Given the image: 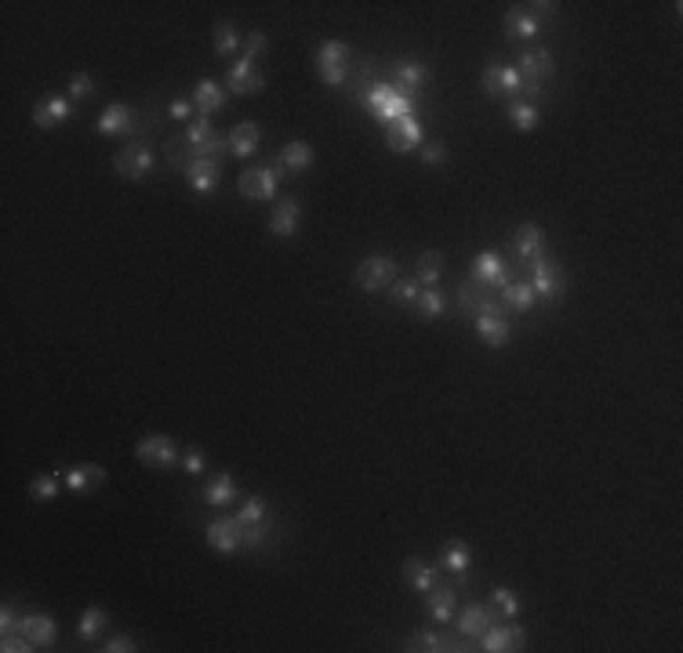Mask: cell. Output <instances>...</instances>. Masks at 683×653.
<instances>
[{"instance_id": "2", "label": "cell", "mask_w": 683, "mask_h": 653, "mask_svg": "<svg viewBox=\"0 0 683 653\" xmlns=\"http://www.w3.org/2000/svg\"><path fill=\"white\" fill-rule=\"evenodd\" d=\"M517 73H520V91L531 102H538V95L545 91V80L556 73V62H553V55L545 48H531V52L520 55V70Z\"/></svg>"}, {"instance_id": "10", "label": "cell", "mask_w": 683, "mask_h": 653, "mask_svg": "<svg viewBox=\"0 0 683 653\" xmlns=\"http://www.w3.org/2000/svg\"><path fill=\"white\" fill-rule=\"evenodd\" d=\"M473 283H480L488 290H502V287L513 283V276H509V265L495 251H480L473 258Z\"/></svg>"}, {"instance_id": "53", "label": "cell", "mask_w": 683, "mask_h": 653, "mask_svg": "<svg viewBox=\"0 0 683 653\" xmlns=\"http://www.w3.org/2000/svg\"><path fill=\"white\" fill-rule=\"evenodd\" d=\"M182 468H185L189 476H200V472L207 468V458H204L200 450H189V454H182Z\"/></svg>"}, {"instance_id": "39", "label": "cell", "mask_w": 683, "mask_h": 653, "mask_svg": "<svg viewBox=\"0 0 683 653\" xmlns=\"http://www.w3.org/2000/svg\"><path fill=\"white\" fill-rule=\"evenodd\" d=\"M440 276H443V254H440V251L418 254V261H414V279H418L422 287H432Z\"/></svg>"}, {"instance_id": "22", "label": "cell", "mask_w": 683, "mask_h": 653, "mask_svg": "<svg viewBox=\"0 0 683 653\" xmlns=\"http://www.w3.org/2000/svg\"><path fill=\"white\" fill-rule=\"evenodd\" d=\"M218 178H222V167L218 160H207V156H196L189 167H185V182L196 196H211L218 189Z\"/></svg>"}, {"instance_id": "21", "label": "cell", "mask_w": 683, "mask_h": 653, "mask_svg": "<svg viewBox=\"0 0 683 653\" xmlns=\"http://www.w3.org/2000/svg\"><path fill=\"white\" fill-rule=\"evenodd\" d=\"M135 109L128 106V102H113V106H106L102 109V117H99V124H95V131L99 135H135Z\"/></svg>"}, {"instance_id": "30", "label": "cell", "mask_w": 683, "mask_h": 653, "mask_svg": "<svg viewBox=\"0 0 683 653\" xmlns=\"http://www.w3.org/2000/svg\"><path fill=\"white\" fill-rule=\"evenodd\" d=\"M400 577H403V584H407V588H414V591H422V595H425V591H432V588H436V577H440V573H436V566H429L425 559L411 555V559L403 563Z\"/></svg>"}, {"instance_id": "46", "label": "cell", "mask_w": 683, "mask_h": 653, "mask_svg": "<svg viewBox=\"0 0 683 653\" xmlns=\"http://www.w3.org/2000/svg\"><path fill=\"white\" fill-rule=\"evenodd\" d=\"M91 95H95L91 73H73V77H70V99H73V102H88Z\"/></svg>"}, {"instance_id": "34", "label": "cell", "mask_w": 683, "mask_h": 653, "mask_svg": "<svg viewBox=\"0 0 683 653\" xmlns=\"http://www.w3.org/2000/svg\"><path fill=\"white\" fill-rule=\"evenodd\" d=\"M538 120H542V109H538V102H524V99H513L509 102V124L517 128V131H524V135H531L535 128H538Z\"/></svg>"}, {"instance_id": "8", "label": "cell", "mask_w": 683, "mask_h": 653, "mask_svg": "<svg viewBox=\"0 0 683 653\" xmlns=\"http://www.w3.org/2000/svg\"><path fill=\"white\" fill-rule=\"evenodd\" d=\"M113 167H117V175H124V178H131V182H142V178L153 175L157 153H153L149 146H128V149H120V153L113 156Z\"/></svg>"}, {"instance_id": "31", "label": "cell", "mask_w": 683, "mask_h": 653, "mask_svg": "<svg viewBox=\"0 0 683 653\" xmlns=\"http://www.w3.org/2000/svg\"><path fill=\"white\" fill-rule=\"evenodd\" d=\"M470 566H473V552H470L466 541H447V544L440 548V570H447V573H454V577H466Z\"/></svg>"}, {"instance_id": "32", "label": "cell", "mask_w": 683, "mask_h": 653, "mask_svg": "<svg viewBox=\"0 0 683 653\" xmlns=\"http://www.w3.org/2000/svg\"><path fill=\"white\" fill-rule=\"evenodd\" d=\"M23 635L33 642V646H52L59 639V624L48 617V613H26L23 617Z\"/></svg>"}, {"instance_id": "11", "label": "cell", "mask_w": 683, "mask_h": 653, "mask_svg": "<svg viewBox=\"0 0 683 653\" xmlns=\"http://www.w3.org/2000/svg\"><path fill=\"white\" fill-rule=\"evenodd\" d=\"M135 458L146 465V468H171L178 461V447L171 436H146L135 443Z\"/></svg>"}, {"instance_id": "25", "label": "cell", "mask_w": 683, "mask_h": 653, "mask_svg": "<svg viewBox=\"0 0 683 653\" xmlns=\"http://www.w3.org/2000/svg\"><path fill=\"white\" fill-rule=\"evenodd\" d=\"M313 160H317V153L309 142H288L277 156V167H280V175H306L313 167Z\"/></svg>"}, {"instance_id": "7", "label": "cell", "mask_w": 683, "mask_h": 653, "mask_svg": "<svg viewBox=\"0 0 683 653\" xmlns=\"http://www.w3.org/2000/svg\"><path fill=\"white\" fill-rule=\"evenodd\" d=\"M531 290L538 294V298H545V301H560L564 298V290H567V272L556 265V261H549V258H542V261H535L531 265Z\"/></svg>"}, {"instance_id": "41", "label": "cell", "mask_w": 683, "mask_h": 653, "mask_svg": "<svg viewBox=\"0 0 683 653\" xmlns=\"http://www.w3.org/2000/svg\"><path fill=\"white\" fill-rule=\"evenodd\" d=\"M403 649H407V653H440V649H443V635H436V631H429V628H418V631L403 642Z\"/></svg>"}, {"instance_id": "49", "label": "cell", "mask_w": 683, "mask_h": 653, "mask_svg": "<svg viewBox=\"0 0 683 653\" xmlns=\"http://www.w3.org/2000/svg\"><path fill=\"white\" fill-rule=\"evenodd\" d=\"M0 649H5V653H30V649H37L23 631H8L5 639H0Z\"/></svg>"}, {"instance_id": "28", "label": "cell", "mask_w": 683, "mask_h": 653, "mask_svg": "<svg viewBox=\"0 0 683 653\" xmlns=\"http://www.w3.org/2000/svg\"><path fill=\"white\" fill-rule=\"evenodd\" d=\"M491 624H495V610L484 606V602H470V606L459 613V631H462L466 639H477V642H480V635H484Z\"/></svg>"}, {"instance_id": "16", "label": "cell", "mask_w": 683, "mask_h": 653, "mask_svg": "<svg viewBox=\"0 0 683 653\" xmlns=\"http://www.w3.org/2000/svg\"><path fill=\"white\" fill-rule=\"evenodd\" d=\"M527 631L520 624H491L480 635V649L484 653H509V649H524Z\"/></svg>"}, {"instance_id": "50", "label": "cell", "mask_w": 683, "mask_h": 653, "mask_svg": "<svg viewBox=\"0 0 683 653\" xmlns=\"http://www.w3.org/2000/svg\"><path fill=\"white\" fill-rule=\"evenodd\" d=\"M193 109H196L193 99H175V102L167 106V117L178 120V124H189V120H193Z\"/></svg>"}, {"instance_id": "40", "label": "cell", "mask_w": 683, "mask_h": 653, "mask_svg": "<svg viewBox=\"0 0 683 653\" xmlns=\"http://www.w3.org/2000/svg\"><path fill=\"white\" fill-rule=\"evenodd\" d=\"M211 37H214V55H218V59L233 55V52L241 48V37H237V26H233V23H214Z\"/></svg>"}, {"instance_id": "26", "label": "cell", "mask_w": 683, "mask_h": 653, "mask_svg": "<svg viewBox=\"0 0 683 653\" xmlns=\"http://www.w3.org/2000/svg\"><path fill=\"white\" fill-rule=\"evenodd\" d=\"M477 338L488 349H506L513 338V326L506 316H477Z\"/></svg>"}, {"instance_id": "38", "label": "cell", "mask_w": 683, "mask_h": 653, "mask_svg": "<svg viewBox=\"0 0 683 653\" xmlns=\"http://www.w3.org/2000/svg\"><path fill=\"white\" fill-rule=\"evenodd\" d=\"M109 624V610L106 606H88L84 613H81V624H77V635L84 639V642H95L99 635H102V628Z\"/></svg>"}, {"instance_id": "45", "label": "cell", "mask_w": 683, "mask_h": 653, "mask_svg": "<svg viewBox=\"0 0 683 653\" xmlns=\"http://www.w3.org/2000/svg\"><path fill=\"white\" fill-rule=\"evenodd\" d=\"M491 610H495V617H520V599L509 588H495L491 591Z\"/></svg>"}, {"instance_id": "20", "label": "cell", "mask_w": 683, "mask_h": 653, "mask_svg": "<svg viewBox=\"0 0 683 653\" xmlns=\"http://www.w3.org/2000/svg\"><path fill=\"white\" fill-rule=\"evenodd\" d=\"M62 479H66V490L70 494H95L102 483H106V468L102 465H95V461H81V465H73V468H66L62 472Z\"/></svg>"}, {"instance_id": "15", "label": "cell", "mask_w": 683, "mask_h": 653, "mask_svg": "<svg viewBox=\"0 0 683 653\" xmlns=\"http://www.w3.org/2000/svg\"><path fill=\"white\" fill-rule=\"evenodd\" d=\"M459 305L466 308V312H473V316H506V308H502V301L495 298V290H488V287H480V283H466V287H459Z\"/></svg>"}, {"instance_id": "47", "label": "cell", "mask_w": 683, "mask_h": 653, "mask_svg": "<svg viewBox=\"0 0 683 653\" xmlns=\"http://www.w3.org/2000/svg\"><path fill=\"white\" fill-rule=\"evenodd\" d=\"M266 52H270L266 33H259V30H255V33H248V41H244V59H248V62H259Z\"/></svg>"}, {"instance_id": "18", "label": "cell", "mask_w": 683, "mask_h": 653, "mask_svg": "<svg viewBox=\"0 0 683 653\" xmlns=\"http://www.w3.org/2000/svg\"><path fill=\"white\" fill-rule=\"evenodd\" d=\"M385 146H389L393 153H411V149L422 146V124L414 120V113H411V117H400V120H393V124H385Z\"/></svg>"}, {"instance_id": "29", "label": "cell", "mask_w": 683, "mask_h": 653, "mask_svg": "<svg viewBox=\"0 0 683 653\" xmlns=\"http://www.w3.org/2000/svg\"><path fill=\"white\" fill-rule=\"evenodd\" d=\"M225 102H230V95H225V88L218 84V80H196V88H193V106H196V113H204V117H211V113H218V109H225Z\"/></svg>"}, {"instance_id": "44", "label": "cell", "mask_w": 683, "mask_h": 653, "mask_svg": "<svg viewBox=\"0 0 683 653\" xmlns=\"http://www.w3.org/2000/svg\"><path fill=\"white\" fill-rule=\"evenodd\" d=\"M30 497L41 501V505H44V501H55V497H59V476H55V472L37 476V479L30 483Z\"/></svg>"}, {"instance_id": "33", "label": "cell", "mask_w": 683, "mask_h": 653, "mask_svg": "<svg viewBox=\"0 0 683 653\" xmlns=\"http://www.w3.org/2000/svg\"><path fill=\"white\" fill-rule=\"evenodd\" d=\"M241 497V487H237V479L230 476V472H222V476H214L207 487H204V501L207 505H214V508H225V505H233Z\"/></svg>"}, {"instance_id": "36", "label": "cell", "mask_w": 683, "mask_h": 653, "mask_svg": "<svg viewBox=\"0 0 683 653\" xmlns=\"http://www.w3.org/2000/svg\"><path fill=\"white\" fill-rule=\"evenodd\" d=\"M425 606H429V617L432 620H440V624H447V620H454V588H432V591H425Z\"/></svg>"}, {"instance_id": "5", "label": "cell", "mask_w": 683, "mask_h": 653, "mask_svg": "<svg viewBox=\"0 0 683 653\" xmlns=\"http://www.w3.org/2000/svg\"><path fill=\"white\" fill-rule=\"evenodd\" d=\"M182 142L193 149V156H207V160H214L222 149H230V146H225V138H222V135H214L211 117H204V113H196V117L185 124Z\"/></svg>"}, {"instance_id": "35", "label": "cell", "mask_w": 683, "mask_h": 653, "mask_svg": "<svg viewBox=\"0 0 683 653\" xmlns=\"http://www.w3.org/2000/svg\"><path fill=\"white\" fill-rule=\"evenodd\" d=\"M411 312H414L418 319H440V316L447 312V294H440L436 287H422V294H418V301L411 305Z\"/></svg>"}, {"instance_id": "4", "label": "cell", "mask_w": 683, "mask_h": 653, "mask_svg": "<svg viewBox=\"0 0 683 653\" xmlns=\"http://www.w3.org/2000/svg\"><path fill=\"white\" fill-rule=\"evenodd\" d=\"M280 167L277 164H255V167H248L244 175H241V182H237V189H241V196H248V200H273L277 196V189H280Z\"/></svg>"}, {"instance_id": "51", "label": "cell", "mask_w": 683, "mask_h": 653, "mask_svg": "<svg viewBox=\"0 0 683 653\" xmlns=\"http://www.w3.org/2000/svg\"><path fill=\"white\" fill-rule=\"evenodd\" d=\"M99 649L102 653H131V649H138V642L131 635H109L106 646H99Z\"/></svg>"}, {"instance_id": "52", "label": "cell", "mask_w": 683, "mask_h": 653, "mask_svg": "<svg viewBox=\"0 0 683 653\" xmlns=\"http://www.w3.org/2000/svg\"><path fill=\"white\" fill-rule=\"evenodd\" d=\"M0 628H5V635L8 631H23V617H15L12 602H5V610H0Z\"/></svg>"}, {"instance_id": "12", "label": "cell", "mask_w": 683, "mask_h": 653, "mask_svg": "<svg viewBox=\"0 0 683 653\" xmlns=\"http://www.w3.org/2000/svg\"><path fill=\"white\" fill-rule=\"evenodd\" d=\"M513 251H517V258H520V261H527V265L542 261V258H545V251H549L545 229H542L538 222H524V225L513 232Z\"/></svg>"}, {"instance_id": "14", "label": "cell", "mask_w": 683, "mask_h": 653, "mask_svg": "<svg viewBox=\"0 0 683 653\" xmlns=\"http://www.w3.org/2000/svg\"><path fill=\"white\" fill-rule=\"evenodd\" d=\"M262 88H266V73L259 70V62L241 59V62L230 66V73H225V91L230 95H259Z\"/></svg>"}, {"instance_id": "48", "label": "cell", "mask_w": 683, "mask_h": 653, "mask_svg": "<svg viewBox=\"0 0 683 653\" xmlns=\"http://www.w3.org/2000/svg\"><path fill=\"white\" fill-rule=\"evenodd\" d=\"M418 156H422L425 167H443V164H447V146H443V142H429V146H422Z\"/></svg>"}, {"instance_id": "23", "label": "cell", "mask_w": 683, "mask_h": 653, "mask_svg": "<svg viewBox=\"0 0 683 653\" xmlns=\"http://www.w3.org/2000/svg\"><path fill=\"white\" fill-rule=\"evenodd\" d=\"M225 146H230V153L241 156V160L255 156L259 146H262V131H259V124H255V120H241V124L230 131V138H225Z\"/></svg>"}, {"instance_id": "19", "label": "cell", "mask_w": 683, "mask_h": 653, "mask_svg": "<svg viewBox=\"0 0 683 653\" xmlns=\"http://www.w3.org/2000/svg\"><path fill=\"white\" fill-rule=\"evenodd\" d=\"M299 222H302V203L295 196H284L273 203L270 211V232L280 236V240H291L299 232Z\"/></svg>"}, {"instance_id": "6", "label": "cell", "mask_w": 683, "mask_h": 653, "mask_svg": "<svg viewBox=\"0 0 683 653\" xmlns=\"http://www.w3.org/2000/svg\"><path fill=\"white\" fill-rule=\"evenodd\" d=\"M317 73L327 88H338L349 73V48L342 41H324L317 52Z\"/></svg>"}, {"instance_id": "13", "label": "cell", "mask_w": 683, "mask_h": 653, "mask_svg": "<svg viewBox=\"0 0 683 653\" xmlns=\"http://www.w3.org/2000/svg\"><path fill=\"white\" fill-rule=\"evenodd\" d=\"M207 544L222 555H233L241 544H244V530L237 523V516H218L207 523Z\"/></svg>"}, {"instance_id": "1", "label": "cell", "mask_w": 683, "mask_h": 653, "mask_svg": "<svg viewBox=\"0 0 683 653\" xmlns=\"http://www.w3.org/2000/svg\"><path fill=\"white\" fill-rule=\"evenodd\" d=\"M360 106H364L367 113H375L378 120L393 124V120H400V117H411L414 99H403L393 84H371V88L360 95Z\"/></svg>"}, {"instance_id": "37", "label": "cell", "mask_w": 683, "mask_h": 653, "mask_svg": "<svg viewBox=\"0 0 683 653\" xmlns=\"http://www.w3.org/2000/svg\"><path fill=\"white\" fill-rule=\"evenodd\" d=\"M502 308L506 312H527L535 301H538V294L531 290V283H509V287H502Z\"/></svg>"}, {"instance_id": "24", "label": "cell", "mask_w": 683, "mask_h": 653, "mask_svg": "<svg viewBox=\"0 0 683 653\" xmlns=\"http://www.w3.org/2000/svg\"><path fill=\"white\" fill-rule=\"evenodd\" d=\"M502 26H506V37H509V41H535V37L542 33V19L531 15L527 8H509L506 19H502Z\"/></svg>"}, {"instance_id": "42", "label": "cell", "mask_w": 683, "mask_h": 653, "mask_svg": "<svg viewBox=\"0 0 683 653\" xmlns=\"http://www.w3.org/2000/svg\"><path fill=\"white\" fill-rule=\"evenodd\" d=\"M237 523H241V526H259V523H270V508H266V501H262V497L244 501V505H241V512H237Z\"/></svg>"}, {"instance_id": "43", "label": "cell", "mask_w": 683, "mask_h": 653, "mask_svg": "<svg viewBox=\"0 0 683 653\" xmlns=\"http://www.w3.org/2000/svg\"><path fill=\"white\" fill-rule=\"evenodd\" d=\"M418 294H422V283H418V279H396V283L389 287V298H393L400 308H411V305L418 301Z\"/></svg>"}, {"instance_id": "3", "label": "cell", "mask_w": 683, "mask_h": 653, "mask_svg": "<svg viewBox=\"0 0 683 653\" xmlns=\"http://www.w3.org/2000/svg\"><path fill=\"white\" fill-rule=\"evenodd\" d=\"M356 283H360V290H367V294H378V290H389L393 283H396V261L389 258V254H367V258H360L356 261Z\"/></svg>"}, {"instance_id": "17", "label": "cell", "mask_w": 683, "mask_h": 653, "mask_svg": "<svg viewBox=\"0 0 683 653\" xmlns=\"http://www.w3.org/2000/svg\"><path fill=\"white\" fill-rule=\"evenodd\" d=\"M70 117H73V102H70L66 95H44V99L33 106V124H37L41 131L62 128Z\"/></svg>"}, {"instance_id": "27", "label": "cell", "mask_w": 683, "mask_h": 653, "mask_svg": "<svg viewBox=\"0 0 683 653\" xmlns=\"http://www.w3.org/2000/svg\"><path fill=\"white\" fill-rule=\"evenodd\" d=\"M425 84H429V66H422V62H400V66H396L393 88H396L403 99L422 95V88H425Z\"/></svg>"}, {"instance_id": "9", "label": "cell", "mask_w": 683, "mask_h": 653, "mask_svg": "<svg viewBox=\"0 0 683 653\" xmlns=\"http://www.w3.org/2000/svg\"><path fill=\"white\" fill-rule=\"evenodd\" d=\"M480 88L491 102H513V95L520 91V73L513 66H488L480 77Z\"/></svg>"}]
</instances>
